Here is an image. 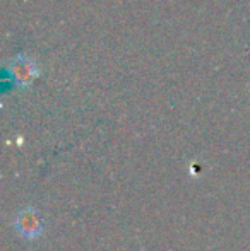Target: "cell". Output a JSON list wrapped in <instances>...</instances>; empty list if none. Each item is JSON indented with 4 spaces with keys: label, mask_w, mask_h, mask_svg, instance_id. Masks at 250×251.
<instances>
[{
    "label": "cell",
    "mask_w": 250,
    "mask_h": 251,
    "mask_svg": "<svg viewBox=\"0 0 250 251\" xmlns=\"http://www.w3.org/2000/svg\"><path fill=\"white\" fill-rule=\"evenodd\" d=\"M16 227L24 238H36V236L43 231V224L40 222L38 214L33 210L21 212L16 221Z\"/></svg>",
    "instance_id": "2"
},
{
    "label": "cell",
    "mask_w": 250,
    "mask_h": 251,
    "mask_svg": "<svg viewBox=\"0 0 250 251\" xmlns=\"http://www.w3.org/2000/svg\"><path fill=\"white\" fill-rule=\"evenodd\" d=\"M10 72L17 84L21 86H28L34 80V77L38 75V67L29 56L26 55H17L10 63Z\"/></svg>",
    "instance_id": "1"
}]
</instances>
